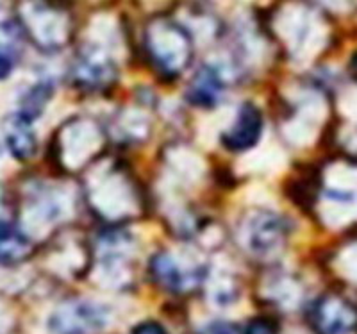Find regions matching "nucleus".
I'll list each match as a JSON object with an SVG mask.
<instances>
[{
  "label": "nucleus",
  "mask_w": 357,
  "mask_h": 334,
  "mask_svg": "<svg viewBox=\"0 0 357 334\" xmlns=\"http://www.w3.org/2000/svg\"><path fill=\"white\" fill-rule=\"evenodd\" d=\"M86 197L91 211L97 213L109 224H120L132 216L139 208V195L136 184L116 165L107 168H95L88 183Z\"/></svg>",
  "instance_id": "2"
},
{
  "label": "nucleus",
  "mask_w": 357,
  "mask_h": 334,
  "mask_svg": "<svg viewBox=\"0 0 357 334\" xmlns=\"http://www.w3.org/2000/svg\"><path fill=\"white\" fill-rule=\"evenodd\" d=\"M33 254V241L22 229L0 222V265H18Z\"/></svg>",
  "instance_id": "14"
},
{
  "label": "nucleus",
  "mask_w": 357,
  "mask_h": 334,
  "mask_svg": "<svg viewBox=\"0 0 357 334\" xmlns=\"http://www.w3.org/2000/svg\"><path fill=\"white\" fill-rule=\"evenodd\" d=\"M4 142L11 155L18 161H29L36 155L38 139L33 129V122L20 113L9 114L2 123Z\"/></svg>",
  "instance_id": "12"
},
{
  "label": "nucleus",
  "mask_w": 357,
  "mask_h": 334,
  "mask_svg": "<svg viewBox=\"0 0 357 334\" xmlns=\"http://www.w3.org/2000/svg\"><path fill=\"white\" fill-rule=\"evenodd\" d=\"M227 70L216 63L202 65L186 88V100L200 109H215L227 91Z\"/></svg>",
  "instance_id": "11"
},
{
  "label": "nucleus",
  "mask_w": 357,
  "mask_h": 334,
  "mask_svg": "<svg viewBox=\"0 0 357 334\" xmlns=\"http://www.w3.org/2000/svg\"><path fill=\"white\" fill-rule=\"evenodd\" d=\"M13 70H15V57L8 47L0 45V81H6L11 77Z\"/></svg>",
  "instance_id": "18"
},
{
  "label": "nucleus",
  "mask_w": 357,
  "mask_h": 334,
  "mask_svg": "<svg viewBox=\"0 0 357 334\" xmlns=\"http://www.w3.org/2000/svg\"><path fill=\"white\" fill-rule=\"evenodd\" d=\"M52 93L54 84L47 81V79H41L36 84L29 86L20 97V109H18V113L33 122L34 119H38L43 113L47 103L52 98Z\"/></svg>",
  "instance_id": "16"
},
{
  "label": "nucleus",
  "mask_w": 357,
  "mask_h": 334,
  "mask_svg": "<svg viewBox=\"0 0 357 334\" xmlns=\"http://www.w3.org/2000/svg\"><path fill=\"white\" fill-rule=\"evenodd\" d=\"M288 236V222L275 211L257 209L240 225V240L245 249L257 257H270L279 252Z\"/></svg>",
  "instance_id": "5"
},
{
  "label": "nucleus",
  "mask_w": 357,
  "mask_h": 334,
  "mask_svg": "<svg viewBox=\"0 0 357 334\" xmlns=\"http://www.w3.org/2000/svg\"><path fill=\"white\" fill-rule=\"evenodd\" d=\"M70 81L77 90L86 93H98L114 84L116 65L106 49L88 43L79 50L72 61Z\"/></svg>",
  "instance_id": "6"
},
{
  "label": "nucleus",
  "mask_w": 357,
  "mask_h": 334,
  "mask_svg": "<svg viewBox=\"0 0 357 334\" xmlns=\"http://www.w3.org/2000/svg\"><path fill=\"white\" fill-rule=\"evenodd\" d=\"M245 334H279V327L268 317H256L245 327Z\"/></svg>",
  "instance_id": "17"
},
{
  "label": "nucleus",
  "mask_w": 357,
  "mask_h": 334,
  "mask_svg": "<svg viewBox=\"0 0 357 334\" xmlns=\"http://www.w3.org/2000/svg\"><path fill=\"white\" fill-rule=\"evenodd\" d=\"M209 334H238V331L229 322H216L209 327Z\"/></svg>",
  "instance_id": "20"
},
{
  "label": "nucleus",
  "mask_w": 357,
  "mask_h": 334,
  "mask_svg": "<svg viewBox=\"0 0 357 334\" xmlns=\"http://www.w3.org/2000/svg\"><path fill=\"white\" fill-rule=\"evenodd\" d=\"M151 278L159 288L170 294H188L199 288L207 278V268L199 263L186 265L172 252H158L149 263Z\"/></svg>",
  "instance_id": "7"
},
{
  "label": "nucleus",
  "mask_w": 357,
  "mask_h": 334,
  "mask_svg": "<svg viewBox=\"0 0 357 334\" xmlns=\"http://www.w3.org/2000/svg\"><path fill=\"white\" fill-rule=\"evenodd\" d=\"M18 27L45 52L59 50L72 36V17L52 0H24L18 9Z\"/></svg>",
  "instance_id": "3"
},
{
  "label": "nucleus",
  "mask_w": 357,
  "mask_h": 334,
  "mask_svg": "<svg viewBox=\"0 0 357 334\" xmlns=\"http://www.w3.org/2000/svg\"><path fill=\"white\" fill-rule=\"evenodd\" d=\"M264 130L263 111L252 103H245L238 107L231 126L220 136L223 149L232 154H243L259 143Z\"/></svg>",
  "instance_id": "10"
},
{
  "label": "nucleus",
  "mask_w": 357,
  "mask_h": 334,
  "mask_svg": "<svg viewBox=\"0 0 357 334\" xmlns=\"http://www.w3.org/2000/svg\"><path fill=\"white\" fill-rule=\"evenodd\" d=\"M107 311L91 301H68L57 308L49 320L56 334H97L107 326Z\"/></svg>",
  "instance_id": "9"
},
{
  "label": "nucleus",
  "mask_w": 357,
  "mask_h": 334,
  "mask_svg": "<svg viewBox=\"0 0 357 334\" xmlns=\"http://www.w3.org/2000/svg\"><path fill=\"white\" fill-rule=\"evenodd\" d=\"M347 70H349V77L357 84V50L352 54V56H350Z\"/></svg>",
  "instance_id": "21"
},
{
  "label": "nucleus",
  "mask_w": 357,
  "mask_h": 334,
  "mask_svg": "<svg viewBox=\"0 0 357 334\" xmlns=\"http://www.w3.org/2000/svg\"><path fill=\"white\" fill-rule=\"evenodd\" d=\"M143 49L159 77L174 81L190 68L195 47L184 25L168 18H154L143 34Z\"/></svg>",
  "instance_id": "1"
},
{
  "label": "nucleus",
  "mask_w": 357,
  "mask_h": 334,
  "mask_svg": "<svg viewBox=\"0 0 357 334\" xmlns=\"http://www.w3.org/2000/svg\"><path fill=\"white\" fill-rule=\"evenodd\" d=\"M309 324L317 334H356L357 306L343 295L325 294L309 310Z\"/></svg>",
  "instance_id": "8"
},
{
  "label": "nucleus",
  "mask_w": 357,
  "mask_h": 334,
  "mask_svg": "<svg viewBox=\"0 0 357 334\" xmlns=\"http://www.w3.org/2000/svg\"><path fill=\"white\" fill-rule=\"evenodd\" d=\"M317 20L312 17V13L307 9L295 8L293 13L286 15L280 20V31L282 38L286 40L289 49L296 54H304L311 45V36H314L317 31Z\"/></svg>",
  "instance_id": "13"
},
{
  "label": "nucleus",
  "mask_w": 357,
  "mask_h": 334,
  "mask_svg": "<svg viewBox=\"0 0 357 334\" xmlns=\"http://www.w3.org/2000/svg\"><path fill=\"white\" fill-rule=\"evenodd\" d=\"M130 334H168L167 329L161 326L155 320H145V322H139L138 326H134Z\"/></svg>",
  "instance_id": "19"
},
{
  "label": "nucleus",
  "mask_w": 357,
  "mask_h": 334,
  "mask_svg": "<svg viewBox=\"0 0 357 334\" xmlns=\"http://www.w3.org/2000/svg\"><path fill=\"white\" fill-rule=\"evenodd\" d=\"M106 135L98 123L88 119L66 122L56 139V155L66 170H82L100 155Z\"/></svg>",
  "instance_id": "4"
},
{
  "label": "nucleus",
  "mask_w": 357,
  "mask_h": 334,
  "mask_svg": "<svg viewBox=\"0 0 357 334\" xmlns=\"http://www.w3.org/2000/svg\"><path fill=\"white\" fill-rule=\"evenodd\" d=\"M59 193L52 188H43L29 199V213H34L36 218L43 224H56L59 218H63V202L59 199Z\"/></svg>",
  "instance_id": "15"
}]
</instances>
